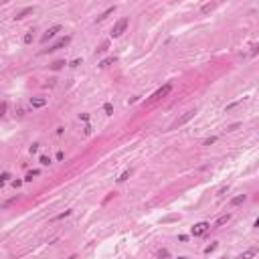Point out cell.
<instances>
[{"mask_svg": "<svg viewBox=\"0 0 259 259\" xmlns=\"http://www.w3.org/2000/svg\"><path fill=\"white\" fill-rule=\"evenodd\" d=\"M128 25H130V20H128L126 16H124V18H120V20H117L116 25H113V29H112V37H113V39H117V37H122V34L126 33Z\"/></svg>", "mask_w": 259, "mask_h": 259, "instance_id": "6da1fadb", "label": "cell"}, {"mask_svg": "<svg viewBox=\"0 0 259 259\" xmlns=\"http://www.w3.org/2000/svg\"><path fill=\"white\" fill-rule=\"evenodd\" d=\"M209 229H210V225L206 223V221H202V223H196V225L192 227V229H190V233L194 235V237H202V235H205Z\"/></svg>", "mask_w": 259, "mask_h": 259, "instance_id": "7a4b0ae2", "label": "cell"}, {"mask_svg": "<svg viewBox=\"0 0 259 259\" xmlns=\"http://www.w3.org/2000/svg\"><path fill=\"white\" fill-rule=\"evenodd\" d=\"M170 91H172V85H170V83H166V85H164V87H160V89H158V91H154V93H152L150 101H156V99H162V97H166V95H168V93H170Z\"/></svg>", "mask_w": 259, "mask_h": 259, "instance_id": "3957f363", "label": "cell"}, {"mask_svg": "<svg viewBox=\"0 0 259 259\" xmlns=\"http://www.w3.org/2000/svg\"><path fill=\"white\" fill-rule=\"evenodd\" d=\"M59 30H61V26H59V25H55V26H51V29H49V30H47V33H45V34H43V37H41V41H43V43H47V41H49V39H53V37H55V34H57V33H59Z\"/></svg>", "mask_w": 259, "mask_h": 259, "instance_id": "277c9868", "label": "cell"}, {"mask_svg": "<svg viewBox=\"0 0 259 259\" xmlns=\"http://www.w3.org/2000/svg\"><path fill=\"white\" fill-rule=\"evenodd\" d=\"M194 113H196V112H186L184 116L180 117V120H176V122H174V126H172V130H174V128H178V126H184V124L188 122V120H192V117H194Z\"/></svg>", "mask_w": 259, "mask_h": 259, "instance_id": "5b68a950", "label": "cell"}, {"mask_svg": "<svg viewBox=\"0 0 259 259\" xmlns=\"http://www.w3.org/2000/svg\"><path fill=\"white\" fill-rule=\"evenodd\" d=\"M69 41H71V37H63V39H59L49 51H59V49H63V47H67V45H69Z\"/></svg>", "mask_w": 259, "mask_h": 259, "instance_id": "8992f818", "label": "cell"}, {"mask_svg": "<svg viewBox=\"0 0 259 259\" xmlns=\"http://www.w3.org/2000/svg\"><path fill=\"white\" fill-rule=\"evenodd\" d=\"M30 105H33V108H45V105H47V99L45 97H33L30 99Z\"/></svg>", "mask_w": 259, "mask_h": 259, "instance_id": "52a82bcc", "label": "cell"}, {"mask_svg": "<svg viewBox=\"0 0 259 259\" xmlns=\"http://www.w3.org/2000/svg\"><path fill=\"white\" fill-rule=\"evenodd\" d=\"M245 198H247L245 194H237V196H233V198H231V206H239V205H243Z\"/></svg>", "mask_w": 259, "mask_h": 259, "instance_id": "ba28073f", "label": "cell"}, {"mask_svg": "<svg viewBox=\"0 0 259 259\" xmlns=\"http://www.w3.org/2000/svg\"><path fill=\"white\" fill-rule=\"evenodd\" d=\"M255 253H257V251H255V249H249V251H245V253H241V255H239V257H237V259H251V257H253Z\"/></svg>", "mask_w": 259, "mask_h": 259, "instance_id": "9c48e42d", "label": "cell"}, {"mask_svg": "<svg viewBox=\"0 0 259 259\" xmlns=\"http://www.w3.org/2000/svg\"><path fill=\"white\" fill-rule=\"evenodd\" d=\"M229 219H231L229 213H227V215H221V217H219V221H217V227H221V225H225V223H229Z\"/></svg>", "mask_w": 259, "mask_h": 259, "instance_id": "30bf717a", "label": "cell"}, {"mask_svg": "<svg viewBox=\"0 0 259 259\" xmlns=\"http://www.w3.org/2000/svg\"><path fill=\"white\" fill-rule=\"evenodd\" d=\"M113 10H116V6H109V8H108V10H105V12H103V14H99V16H97V20H103V18H108V16H109V14H112Z\"/></svg>", "mask_w": 259, "mask_h": 259, "instance_id": "8fae6325", "label": "cell"}, {"mask_svg": "<svg viewBox=\"0 0 259 259\" xmlns=\"http://www.w3.org/2000/svg\"><path fill=\"white\" fill-rule=\"evenodd\" d=\"M113 61H116V57H108V59H103L101 63H99V67H108V65H112Z\"/></svg>", "mask_w": 259, "mask_h": 259, "instance_id": "7c38bea8", "label": "cell"}, {"mask_svg": "<svg viewBox=\"0 0 259 259\" xmlns=\"http://www.w3.org/2000/svg\"><path fill=\"white\" fill-rule=\"evenodd\" d=\"M103 112H105V113H108V116H112V113H113V105H112V103H103Z\"/></svg>", "mask_w": 259, "mask_h": 259, "instance_id": "4fadbf2b", "label": "cell"}, {"mask_svg": "<svg viewBox=\"0 0 259 259\" xmlns=\"http://www.w3.org/2000/svg\"><path fill=\"white\" fill-rule=\"evenodd\" d=\"M29 12H33V6H29V8H25L22 12H18V14H16V18H25V16L29 14Z\"/></svg>", "mask_w": 259, "mask_h": 259, "instance_id": "5bb4252c", "label": "cell"}, {"mask_svg": "<svg viewBox=\"0 0 259 259\" xmlns=\"http://www.w3.org/2000/svg\"><path fill=\"white\" fill-rule=\"evenodd\" d=\"M130 174H132V172L130 170H126V172H122V176H120V178H117V182H126L128 178H130Z\"/></svg>", "mask_w": 259, "mask_h": 259, "instance_id": "9a60e30c", "label": "cell"}, {"mask_svg": "<svg viewBox=\"0 0 259 259\" xmlns=\"http://www.w3.org/2000/svg\"><path fill=\"white\" fill-rule=\"evenodd\" d=\"M8 178H10V174H8V172H4V174L0 176V186H4L6 182H8Z\"/></svg>", "mask_w": 259, "mask_h": 259, "instance_id": "2e32d148", "label": "cell"}, {"mask_svg": "<svg viewBox=\"0 0 259 259\" xmlns=\"http://www.w3.org/2000/svg\"><path fill=\"white\" fill-rule=\"evenodd\" d=\"M241 101H243V99H237V101H233V103H229V105H227V108H225V109H227V112H231V109H233V108H237V105H239V103H241Z\"/></svg>", "mask_w": 259, "mask_h": 259, "instance_id": "e0dca14e", "label": "cell"}, {"mask_svg": "<svg viewBox=\"0 0 259 259\" xmlns=\"http://www.w3.org/2000/svg\"><path fill=\"white\" fill-rule=\"evenodd\" d=\"M33 176H39V170H33V172H29L25 180H26V182H30V180H33Z\"/></svg>", "mask_w": 259, "mask_h": 259, "instance_id": "ac0fdd59", "label": "cell"}, {"mask_svg": "<svg viewBox=\"0 0 259 259\" xmlns=\"http://www.w3.org/2000/svg\"><path fill=\"white\" fill-rule=\"evenodd\" d=\"M41 164H43V166H49V164H51V158L49 156H41Z\"/></svg>", "mask_w": 259, "mask_h": 259, "instance_id": "d6986e66", "label": "cell"}, {"mask_svg": "<svg viewBox=\"0 0 259 259\" xmlns=\"http://www.w3.org/2000/svg\"><path fill=\"white\" fill-rule=\"evenodd\" d=\"M25 43L29 45V43H33V30H29V33L25 34Z\"/></svg>", "mask_w": 259, "mask_h": 259, "instance_id": "ffe728a7", "label": "cell"}, {"mask_svg": "<svg viewBox=\"0 0 259 259\" xmlns=\"http://www.w3.org/2000/svg\"><path fill=\"white\" fill-rule=\"evenodd\" d=\"M215 142H217V138L210 136V138H206V140H205V146H210V144H215Z\"/></svg>", "mask_w": 259, "mask_h": 259, "instance_id": "44dd1931", "label": "cell"}, {"mask_svg": "<svg viewBox=\"0 0 259 259\" xmlns=\"http://www.w3.org/2000/svg\"><path fill=\"white\" fill-rule=\"evenodd\" d=\"M63 65H65V61H57V63H53V69L57 71V69H61Z\"/></svg>", "mask_w": 259, "mask_h": 259, "instance_id": "7402d4cb", "label": "cell"}, {"mask_svg": "<svg viewBox=\"0 0 259 259\" xmlns=\"http://www.w3.org/2000/svg\"><path fill=\"white\" fill-rule=\"evenodd\" d=\"M71 215V210H65V213H61V215H57L55 219H65V217H69Z\"/></svg>", "mask_w": 259, "mask_h": 259, "instance_id": "603a6c76", "label": "cell"}, {"mask_svg": "<svg viewBox=\"0 0 259 259\" xmlns=\"http://www.w3.org/2000/svg\"><path fill=\"white\" fill-rule=\"evenodd\" d=\"M108 47H109L108 43H103L101 47H99V49H97V53H105V51H108Z\"/></svg>", "mask_w": 259, "mask_h": 259, "instance_id": "cb8c5ba5", "label": "cell"}, {"mask_svg": "<svg viewBox=\"0 0 259 259\" xmlns=\"http://www.w3.org/2000/svg\"><path fill=\"white\" fill-rule=\"evenodd\" d=\"M215 8V4H205L202 6V12H209V10H213Z\"/></svg>", "mask_w": 259, "mask_h": 259, "instance_id": "d4e9b609", "label": "cell"}, {"mask_svg": "<svg viewBox=\"0 0 259 259\" xmlns=\"http://www.w3.org/2000/svg\"><path fill=\"white\" fill-rule=\"evenodd\" d=\"M158 257H168V251H166V249H162V251H158Z\"/></svg>", "mask_w": 259, "mask_h": 259, "instance_id": "484cf974", "label": "cell"}, {"mask_svg": "<svg viewBox=\"0 0 259 259\" xmlns=\"http://www.w3.org/2000/svg\"><path fill=\"white\" fill-rule=\"evenodd\" d=\"M215 247H217V243H213V245H209V247H206V249H205V253H210V251L215 249Z\"/></svg>", "mask_w": 259, "mask_h": 259, "instance_id": "4316f807", "label": "cell"}, {"mask_svg": "<svg viewBox=\"0 0 259 259\" xmlns=\"http://www.w3.org/2000/svg\"><path fill=\"white\" fill-rule=\"evenodd\" d=\"M4 112H6V103H0V116H4Z\"/></svg>", "mask_w": 259, "mask_h": 259, "instance_id": "83f0119b", "label": "cell"}, {"mask_svg": "<svg viewBox=\"0 0 259 259\" xmlns=\"http://www.w3.org/2000/svg\"><path fill=\"white\" fill-rule=\"evenodd\" d=\"M30 152H33V154H34V152H39V144H33V146H30Z\"/></svg>", "mask_w": 259, "mask_h": 259, "instance_id": "f1b7e54d", "label": "cell"}, {"mask_svg": "<svg viewBox=\"0 0 259 259\" xmlns=\"http://www.w3.org/2000/svg\"><path fill=\"white\" fill-rule=\"evenodd\" d=\"M178 259H186V257H178Z\"/></svg>", "mask_w": 259, "mask_h": 259, "instance_id": "f546056e", "label": "cell"}]
</instances>
